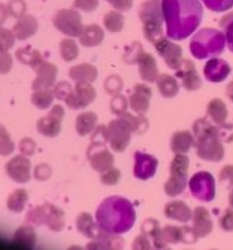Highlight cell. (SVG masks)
I'll list each match as a JSON object with an SVG mask.
<instances>
[{"instance_id": "cell-9", "label": "cell", "mask_w": 233, "mask_h": 250, "mask_svg": "<svg viewBox=\"0 0 233 250\" xmlns=\"http://www.w3.org/2000/svg\"><path fill=\"white\" fill-rule=\"evenodd\" d=\"M198 238L195 236L192 228H179L175 226H166L160 229L152 236L153 247L158 250L167 249L170 244H178L182 242L185 244H192L196 242Z\"/></svg>"}, {"instance_id": "cell-29", "label": "cell", "mask_w": 233, "mask_h": 250, "mask_svg": "<svg viewBox=\"0 0 233 250\" xmlns=\"http://www.w3.org/2000/svg\"><path fill=\"white\" fill-rule=\"evenodd\" d=\"M97 116L92 111H85L76 119V132L79 136H86L95 131Z\"/></svg>"}, {"instance_id": "cell-52", "label": "cell", "mask_w": 233, "mask_h": 250, "mask_svg": "<svg viewBox=\"0 0 233 250\" xmlns=\"http://www.w3.org/2000/svg\"><path fill=\"white\" fill-rule=\"evenodd\" d=\"M158 229H159V227H158V221L155 220V219H152V218L147 219L141 227L142 234L150 236L151 238H152V236L156 234V232Z\"/></svg>"}, {"instance_id": "cell-57", "label": "cell", "mask_w": 233, "mask_h": 250, "mask_svg": "<svg viewBox=\"0 0 233 250\" xmlns=\"http://www.w3.org/2000/svg\"><path fill=\"white\" fill-rule=\"evenodd\" d=\"M7 14H8V10L7 7H5L4 5L0 4V25L6 21L7 19Z\"/></svg>"}, {"instance_id": "cell-43", "label": "cell", "mask_w": 233, "mask_h": 250, "mask_svg": "<svg viewBox=\"0 0 233 250\" xmlns=\"http://www.w3.org/2000/svg\"><path fill=\"white\" fill-rule=\"evenodd\" d=\"M73 90V87L68 82H60L53 89L54 96L59 101H66L69 94Z\"/></svg>"}, {"instance_id": "cell-59", "label": "cell", "mask_w": 233, "mask_h": 250, "mask_svg": "<svg viewBox=\"0 0 233 250\" xmlns=\"http://www.w3.org/2000/svg\"><path fill=\"white\" fill-rule=\"evenodd\" d=\"M229 202H230V206L231 208H233V188L231 191V194H230V197H229Z\"/></svg>"}, {"instance_id": "cell-36", "label": "cell", "mask_w": 233, "mask_h": 250, "mask_svg": "<svg viewBox=\"0 0 233 250\" xmlns=\"http://www.w3.org/2000/svg\"><path fill=\"white\" fill-rule=\"evenodd\" d=\"M54 93L53 90H34L31 95V102L39 110L48 109L54 101Z\"/></svg>"}, {"instance_id": "cell-46", "label": "cell", "mask_w": 233, "mask_h": 250, "mask_svg": "<svg viewBox=\"0 0 233 250\" xmlns=\"http://www.w3.org/2000/svg\"><path fill=\"white\" fill-rule=\"evenodd\" d=\"M219 180L226 188H233V166H225L219 171Z\"/></svg>"}, {"instance_id": "cell-22", "label": "cell", "mask_w": 233, "mask_h": 250, "mask_svg": "<svg viewBox=\"0 0 233 250\" xmlns=\"http://www.w3.org/2000/svg\"><path fill=\"white\" fill-rule=\"evenodd\" d=\"M137 62L138 64V72L140 78L146 83H156L159 74L154 57L149 53L142 52Z\"/></svg>"}, {"instance_id": "cell-20", "label": "cell", "mask_w": 233, "mask_h": 250, "mask_svg": "<svg viewBox=\"0 0 233 250\" xmlns=\"http://www.w3.org/2000/svg\"><path fill=\"white\" fill-rule=\"evenodd\" d=\"M192 229L197 238H202L209 236L213 230V222L208 209L203 207H198L192 212Z\"/></svg>"}, {"instance_id": "cell-13", "label": "cell", "mask_w": 233, "mask_h": 250, "mask_svg": "<svg viewBox=\"0 0 233 250\" xmlns=\"http://www.w3.org/2000/svg\"><path fill=\"white\" fill-rule=\"evenodd\" d=\"M96 96V90L91 84L77 83L65 103L71 110H83L95 101Z\"/></svg>"}, {"instance_id": "cell-1", "label": "cell", "mask_w": 233, "mask_h": 250, "mask_svg": "<svg viewBox=\"0 0 233 250\" xmlns=\"http://www.w3.org/2000/svg\"><path fill=\"white\" fill-rule=\"evenodd\" d=\"M193 135L196 139V153L200 159L218 163L224 158L223 143L233 141V125H217L207 119H199L193 125Z\"/></svg>"}, {"instance_id": "cell-37", "label": "cell", "mask_w": 233, "mask_h": 250, "mask_svg": "<svg viewBox=\"0 0 233 250\" xmlns=\"http://www.w3.org/2000/svg\"><path fill=\"white\" fill-rule=\"evenodd\" d=\"M59 50L62 59L67 62L74 61L78 56V48L76 42L69 39L62 41Z\"/></svg>"}, {"instance_id": "cell-11", "label": "cell", "mask_w": 233, "mask_h": 250, "mask_svg": "<svg viewBox=\"0 0 233 250\" xmlns=\"http://www.w3.org/2000/svg\"><path fill=\"white\" fill-rule=\"evenodd\" d=\"M54 26L69 37H79L82 31L81 17L75 9H60L54 17Z\"/></svg>"}, {"instance_id": "cell-7", "label": "cell", "mask_w": 233, "mask_h": 250, "mask_svg": "<svg viewBox=\"0 0 233 250\" xmlns=\"http://www.w3.org/2000/svg\"><path fill=\"white\" fill-rule=\"evenodd\" d=\"M190 159L185 154H176L171 164V176L165 183L164 191L169 196H178L185 191L188 182Z\"/></svg>"}, {"instance_id": "cell-33", "label": "cell", "mask_w": 233, "mask_h": 250, "mask_svg": "<svg viewBox=\"0 0 233 250\" xmlns=\"http://www.w3.org/2000/svg\"><path fill=\"white\" fill-rule=\"evenodd\" d=\"M13 241L15 244L26 249L34 248L37 241V236L32 225L28 224L27 226L20 227L15 232Z\"/></svg>"}, {"instance_id": "cell-15", "label": "cell", "mask_w": 233, "mask_h": 250, "mask_svg": "<svg viewBox=\"0 0 233 250\" xmlns=\"http://www.w3.org/2000/svg\"><path fill=\"white\" fill-rule=\"evenodd\" d=\"M158 161L153 155L137 151L134 153L133 174L139 180L152 178L158 169Z\"/></svg>"}, {"instance_id": "cell-41", "label": "cell", "mask_w": 233, "mask_h": 250, "mask_svg": "<svg viewBox=\"0 0 233 250\" xmlns=\"http://www.w3.org/2000/svg\"><path fill=\"white\" fill-rule=\"evenodd\" d=\"M120 177V171L114 167H110L108 170L100 173V181L106 186H115L118 183Z\"/></svg>"}, {"instance_id": "cell-30", "label": "cell", "mask_w": 233, "mask_h": 250, "mask_svg": "<svg viewBox=\"0 0 233 250\" xmlns=\"http://www.w3.org/2000/svg\"><path fill=\"white\" fill-rule=\"evenodd\" d=\"M104 32L97 25H89L83 27L79 35V42L84 47H95L103 42Z\"/></svg>"}, {"instance_id": "cell-18", "label": "cell", "mask_w": 233, "mask_h": 250, "mask_svg": "<svg viewBox=\"0 0 233 250\" xmlns=\"http://www.w3.org/2000/svg\"><path fill=\"white\" fill-rule=\"evenodd\" d=\"M176 77L181 81L182 87L189 91L199 90L202 85L194 63L189 60H183L176 70Z\"/></svg>"}, {"instance_id": "cell-50", "label": "cell", "mask_w": 233, "mask_h": 250, "mask_svg": "<svg viewBox=\"0 0 233 250\" xmlns=\"http://www.w3.org/2000/svg\"><path fill=\"white\" fill-rule=\"evenodd\" d=\"M19 148L21 154L26 155V156H31L36 152L37 144L34 140L31 139L30 137H25L21 140Z\"/></svg>"}, {"instance_id": "cell-8", "label": "cell", "mask_w": 233, "mask_h": 250, "mask_svg": "<svg viewBox=\"0 0 233 250\" xmlns=\"http://www.w3.org/2000/svg\"><path fill=\"white\" fill-rule=\"evenodd\" d=\"M139 18L144 24V35L149 42L155 44L163 38L158 0L145 1L139 10Z\"/></svg>"}, {"instance_id": "cell-47", "label": "cell", "mask_w": 233, "mask_h": 250, "mask_svg": "<svg viewBox=\"0 0 233 250\" xmlns=\"http://www.w3.org/2000/svg\"><path fill=\"white\" fill-rule=\"evenodd\" d=\"M13 65L12 57L8 53V50L0 49V74H7Z\"/></svg>"}, {"instance_id": "cell-31", "label": "cell", "mask_w": 233, "mask_h": 250, "mask_svg": "<svg viewBox=\"0 0 233 250\" xmlns=\"http://www.w3.org/2000/svg\"><path fill=\"white\" fill-rule=\"evenodd\" d=\"M207 115L215 125H223L228 117L227 106L220 99H213L207 106Z\"/></svg>"}, {"instance_id": "cell-54", "label": "cell", "mask_w": 233, "mask_h": 250, "mask_svg": "<svg viewBox=\"0 0 233 250\" xmlns=\"http://www.w3.org/2000/svg\"><path fill=\"white\" fill-rule=\"evenodd\" d=\"M133 250H152V245H151L149 237L144 234L137 236V238L134 240L133 245H132Z\"/></svg>"}, {"instance_id": "cell-23", "label": "cell", "mask_w": 233, "mask_h": 250, "mask_svg": "<svg viewBox=\"0 0 233 250\" xmlns=\"http://www.w3.org/2000/svg\"><path fill=\"white\" fill-rule=\"evenodd\" d=\"M164 215L167 218L179 223H188L192 220V211L184 202L168 203L164 208Z\"/></svg>"}, {"instance_id": "cell-25", "label": "cell", "mask_w": 233, "mask_h": 250, "mask_svg": "<svg viewBox=\"0 0 233 250\" xmlns=\"http://www.w3.org/2000/svg\"><path fill=\"white\" fill-rule=\"evenodd\" d=\"M76 228L82 236L90 239L96 238L103 232L97 221L95 222L91 215L87 212H82L78 215L76 219Z\"/></svg>"}, {"instance_id": "cell-10", "label": "cell", "mask_w": 233, "mask_h": 250, "mask_svg": "<svg viewBox=\"0 0 233 250\" xmlns=\"http://www.w3.org/2000/svg\"><path fill=\"white\" fill-rule=\"evenodd\" d=\"M189 188L192 196L198 201L212 202L216 194V185L213 174L201 171L192 176L189 181Z\"/></svg>"}, {"instance_id": "cell-34", "label": "cell", "mask_w": 233, "mask_h": 250, "mask_svg": "<svg viewBox=\"0 0 233 250\" xmlns=\"http://www.w3.org/2000/svg\"><path fill=\"white\" fill-rule=\"evenodd\" d=\"M16 57L22 64L28 65L33 70H36L38 66L44 61L41 53L37 49H31L30 47L18 49L16 51Z\"/></svg>"}, {"instance_id": "cell-16", "label": "cell", "mask_w": 233, "mask_h": 250, "mask_svg": "<svg viewBox=\"0 0 233 250\" xmlns=\"http://www.w3.org/2000/svg\"><path fill=\"white\" fill-rule=\"evenodd\" d=\"M35 70L37 76L32 83V90H48L55 86L58 69L54 64L44 60Z\"/></svg>"}, {"instance_id": "cell-19", "label": "cell", "mask_w": 233, "mask_h": 250, "mask_svg": "<svg viewBox=\"0 0 233 250\" xmlns=\"http://www.w3.org/2000/svg\"><path fill=\"white\" fill-rule=\"evenodd\" d=\"M151 95V89L146 84L135 85L129 99L131 110L135 111L137 115H144L149 111Z\"/></svg>"}, {"instance_id": "cell-38", "label": "cell", "mask_w": 233, "mask_h": 250, "mask_svg": "<svg viewBox=\"0 0 233 250\" xmlns=\"http://www.w3.org/2000/svg\"><path fill=\"white\" fill-rule=\"evenodd\" d=\"M104 25L110 32H118L123 28V16L116 11H110L104 18Z\"/></svg>"}, {"instance_id": "cell-21", "label": "cell", "mask_w": 233, "mask_h": 250, "mask_svg": "<svg viewBox=\"0 0 233 250\" xmlns=\"http://www.w3.org/2000/svg\"><path fill=\"white\" fill-rule=\"evenodd\" d=\"M232 69L230 65L221 59H212L206 63L203 74L206 80L213 83H219L226 80Z\"/></svg>"}, {"instance_id": "cell-26", "label": "cell", "mask_w": 233, "mask_h": 250, "mask_svg": "<svg viewBox=\"0 0 233 250\" xmlns=\"http://www.w3.org/2000/svg\"><path fill=\"white\" fill-rule=\"evenodd\" d=\"M38 28L39 24L35 18L30 15H24L19 19L17 24L15 25L13 33L15 37L19 41H25L34 35Z\"/></svg>"}, {"instance_id": "cell-12", "label": "cell", "mask_w": 233, "mask_h": 250, "mask_svg": "<svg viewBox=\"0 0 233 250\" xmlns=\"http://www.w3.org/2000/svg\"><path fill=\"white\" fill-rule=\"evenodd\" d=\"M65 116V110L61 105L52 107L48 115L39 119L37 123L39 133L48 138H55L61 131V123Z\"/></svg>"}, {"instance_id": "cell-4", "label": "cell", "mask_w": 233, "mask_h": 250, "mask_svg": "<svg viewBox=\"0 0 233 250\" xmlns=\"http://www.w3.org/2000/svg\"><path fill=\"white\" fill-rule=\"evenodd\" d=\"M106 129L104 125L97 126L87 151L90 167L97 173H102L114 165V156L106 146Z\"/></svg>"}, {"instance_id": "cell-14", "label": "cell", "mask_w": 233, "mask_h": 250, "mask_svg": "<svg viewBox=\"0 0 233 250\" xmlns=\"http://www.w3.org/2000/svg\"><path fill=\"white\" fill-rule=\"evenodd\" d=\"M7 176L19 184H26L31 178V163L26 155H17L6 165Z\"/></svg>"}, {"instance_id": "cell-51", "label": "cell", "mask_w": 233, "mask_h": 250, "mask_svg": "<svg viewBox=\"0 0 233 250\" xmlns=\"http://www.w3.org/2000/svg\"><path fill=\"white\" fill-rule=\"evenodd\" d=\"M142 48L139 44H133V46L131 47L130 50L127 51V53L124 56V60L125 62L129 64H133V63L137 62L139 56L142 53Z\"/></svg>"}, {"instance_id": "cell-24", "label": "cell", "mask_w": 233, "mask_h": 250, "mask_svg": "<svg viewBox=\"0 0 233 250\" xmlns=\"http://www.w3.org/2000/svg\"><path fill=\"white\" fill-rule=\"evenodd\" d=\"M69 76L76 84H91L96 81L97 70L89 63H82L73 66L69 70Z\"/></svg>"}, {"instance_id": "cell-35", "label": "cell", "mask_w": 233, "mask_h": 250, "mask_svg": "<svg viewBox=\"0 0 233 250\" xmlns=\"http://www.w3.org/2000/svg\"><path fill=\"white\" fill-rule=\"evenodd\" d=\"M28 201V192L23 188L16 189L7 198V209L13 213H21L24 211Z\"/></svg>"}, {"instance_id": "cell-2", "label": "cell", "mask_w": 233, "mask_h": 250, "mask_svg": "<svg viewBox=\"0 0 233 250\" xmlns=\"http://www.w3.org/2000/svg\"><path fill=\"white\" fill-rule=\"evenodd\" d=\"M96 221L104 232L120 236L133 228L136 210L133 204L122 196H110L97 208Z\"/></svg>"}, {"instance_id": "cell-49", "label": "cell", "mask_w": 233, "mask_h": 250, "mask_svg": "<svg viewBox=\"0 0 233 250\" xmlns=\"http://www.w3.org/2000/svg\"><path fill=\"white\" fill-rule=\"evenodd\" d=\"M219 227L225 232H233V208L225 210L224 214L219 218Z\"/></svg>"}, {"instance_id": "cell-42", "label": "cell", "mask_w": 233, "mask_h": 250, "mask_svg": "<svg viewBox=\"0 0 233 250\" xmlns=\"http://www.w3.org/2000/svg\"><path fill=\"white\" fill-rule=\"evenodd\" d=\"M128 108V101L123 95L117 94L116 96H113L112 100L110 101V110L117 115L122 114L126 111Z\"/></svg>"}, {"instance_id": "cell-27", "label": "cell", "mask_w": 233, "mask_h": 250, "mask_svg": "<svg viewBox=\"0 0 233 250\" xmlns=\"http://www.w3.org/2000/svg\"><path fill=\"white\" fill-rule=\"evenodd\" d=\"M122 238L118 236L110 235L103 231L96 238L92 239L87 246L88 250H121L123 249Z\"/></svg>"}, {"instance_id": "cell-17", "label": "cell", "mask_w": 233, "mask_h": 250, "mask_svg": "<svg viewBox=\"0 0 233 250\" xmlns=\"http://www.w3.org/2000/svg\"><path fill=\"white\" fill-rule=\"evenodd\" d=\"M155 48L165 61L167 66L172 70H177L180 63L182 62V50L180 47L164 40L163 38L155 43Z\"/></svg>"}, {"instance_id": "cell-55", "label": "cell", "mask_w": 233, "mask_h": 250, "mask_svg": "<svg viewBox=\"0 0 233 250\" xmlns=\"http://www.w3.org/2000/svg\"><path fill=\"white\" fill-rule=\"evenodd\" d=\"M110 5L120 11H127L132 7V0H108Z\"/></svg>"}, {"instance_id": "cell-32", "label": "cell", "mask_w": 233, "mask_h": 250, "mask_svg": "<svg viewBox=\"0 0 233 250\" xmlns=\"http://www.w3.org/2000/svg\"><path fill=\"white\" fill-rule=\"evenodd\" d=\"M156 83L161 96L171 99L178 95L179 85L177 80L172 75H168V74L159 75L156 81Z\"/></svg>"}, {"instance_id": "cell-40", "label": "cell", "mask_w": 233, "mask_h": 250, "mask_svg": "<svg viewBox=\"0 0 233 250\" xmlns=\"http://www.w3.org/2000/svg\"><path fill=\"white\" fill-rule=\"evenodd\" d=\"M104 88L109 95L116 96L117 94H119L120 91L122 90L123 82L120 77L111 75L106 79V81L104 83Z\"/></svg>"}, {"instance_id": "cell-48", "label": "cell", "mask_w": 233, "mask_h": 250, "mask_svg": "<svg viewBox=\"0 0 233 250\" xmlns=\"http://www.w3.org/2000/svg\"><path fill=\"white\" fill-rule=\"evenodd\" d=\"M52 174V169L47 164H40L35 167L34 177L36 180L45 182L50 178Z\"/></svg>"}, {"instance_id": "cell-39", "label": "cell", "mask_w": 233, "mask_h": 250, "mask_svg": "<svg viewBox=\"0 0 233 250\" xmlns=\"http://www.w3.org/2000/svg\"><path fill=\"white\" fill-rule=\"evenodd\" d=\"M15 144L4 125H0V155L8 156L14 152Z\"/></svg>"}, {"instance_id": "cell-53", "label": "cell", "mask_w": 233, "mask_h": 250, "mask_svg": "<svg viewBox=\"0 0 233 250\" xmlns=\"http://www.w3.org/2000/svg\"><path fill=\"white\" fill-rule=\"evenodd\" d=\"M98 6V0H75L74 7L86 12H90L96 9Z\"/></svg>"}, {"instance_id": "cell-44", "label": "cell", "mask_w": 233, "mask_h": 250, "mask_svg": "<svg viewBox=\"0 0 233 250\" xmlns=\"http://www.w3.org/2000/svg\"><path fill=\"white\" fill-rule=\"evenodd\" d=\"M14 43V33L7 28L0 27V49L8 50L13 47Z\"/></svg>"}, {"instance_id": "cell-58", "label": "cell", "mask_w": 233, "mask_h": 250, "mask_svg": "<svg viewBox=\"0 0 233 250\" xmlns=\"http://www.w3.org/2000/svg\"><path fill=\"white\" fill-rule=\"evenodd\" d=\"M227 97L229 98L233 103V82L228 84L226 88Z\"/></svg>"}, {"instance_id": "cell-6", "label": "cell", "mask_w": 233, "mask_h": 250, "mask_svg": "<svg viewBox=\"0 0 233 250\" xmlns=\"http://www.w3.org/2000/svg\"><path fill=\"white\" fill-rule=\"evenodd\" d=\"M26 221L36 227L46 226L52 232L58 233L65 229V214L63 210L50 203H45L30 209Z\"/></svg>"}, {"instance_id": "cell-28", "label": "cell", "mask_w": 233, "mask_h": 250, "mask_svg": "<svg viewBox=\"0 0 233 250\" xmlns=\"http://www.w3.org/2000/svg\"><path fill=\"white\" fill-rule=\"evenodd\" d=\"M195 144L194 135L188 131L175 132L171 140V149L176 154H186Z\"/></svg>"}, {"instance_id": "cell-56", "label": "cell", "mask_w": 233, "mask_h": 250, "mask_svg": "<svg viewBox=\"0 0 233 250\" xmlns=\"http://www.w3.org/2000/svg\"><path fill=\"white\" fill-rule=\"evenodd\" d=\"M227 45L231 51L233 52V28L227 30Z\"/></svg>"}, {"instance_id": "cell-5", "label": "cell", "mask_w": 233, "mask_h": 250, "mask_svg": "<svg viewBox=\"0 0 233 250\" xmlns=\"http://www.w3.org/2000/svg\"><path fill=\"white\" fill-rule=\"evenodd\" d=\"M225 47L223 35L215 29H202L191 42V51L196 59L204 60L222 53Z\"/></svg>"}, {"instance_id": "cell-45", "label": "cell", "mask_w": 233, "mask_h": 250, "mask_svg": "<svg viewBox=\"0 0 233 250\" xmlns=\"http://www.w3.org/2000/svg\"><path fill=\"white\" fill-rule=\"evenodd\" d=\"M8 13L14 18H20L24 16L27 10V5L23 2V0H11L7 7Z\"/></svg>"}, {"instance_id": "cell-3", "label": "cell", "mask_w": 233, "mask_h": 250, "mask_svg": "<svg viewBox=\"0 0 233 250\" xmlns=\"http://www.w3.org/2000/svg\"><path fill=\"white\" fill-rule=\"evenodd\" d=\"M143 116H134L125 111L110 122L106 129V139L114 152L123 153L131 143L132 133L147 129L148 121Z\"/></svg>"}]
</instances>
